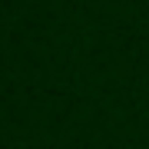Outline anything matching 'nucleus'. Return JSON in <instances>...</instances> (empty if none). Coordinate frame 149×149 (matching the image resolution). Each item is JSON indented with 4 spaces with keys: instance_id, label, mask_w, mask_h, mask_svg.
Masks as SVG:
<instances>
[]
</instances>
